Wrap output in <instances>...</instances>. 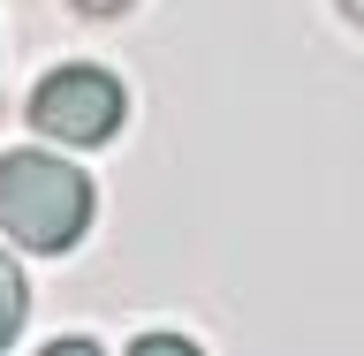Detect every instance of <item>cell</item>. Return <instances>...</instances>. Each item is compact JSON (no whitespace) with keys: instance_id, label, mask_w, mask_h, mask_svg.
<instances>
[{"instance_id":"3","label":"cell","mask_w":364,"mask_h":356,"mask_svg":"<svg viewBox=\"0 0 364 356\" xmlns=\"http://www.w3.org/2000/svg\"><path fill=\"white\" fill-rule=\"evenodd\" d=\"M23 311H31V288H23V266L8 258V243H0V349L23 334Z\"/></svg>"},{"instance_id":"2","label":"cell","mask_w":364,"mask_h":356,"mask_svg":"<svg viewBox=\"0 0 364 356\" xmlns=\"http://www.w3.org/2000/svg\"><path fill=\"white\" fill-rule=\"evenodd\" d=\"M122 122H129V91H122V76H107L91 61L53 68L31 91V129L53 136V144H107Z\"/></svg>"},{"instance_id":"5","label":"cell","mask_w":364,"mask_h":356,"mask_svg":"<svg viewBox=\"0 0 364 356\" xmlns=\"http://www.w3.org/2000/svg\"><path fill=\"white\" fill-rule=\"evenodd\" d=\"M334 8H341V16H349V23L364 31V0H334Z\"/></svg>"},{"instance_id":"1","label":"cell","mask_w":364,"mask_h":356,"mask_svg":"<svg viewBox=\"0 0 364 356\" xmlns=\"http://www.w3.org/2000/svg\"><path fill=\"white\" fill-rule=\"evenodd\" d=\"M99 190L84 167H68L61 152H0V235L16 250L61 258L84 243Z\"/></svg>"},{"instance_id":"4","label":"cell","mask_w":364,"mask_h":356,"mask_svg":"<svg viewBox=\"0 0 364 356\" xmlns=\"http://www.w3.org/2000/svg\"><path fill=\"white\" fill-rule=\"evenodd\" d=\"M68 8H76V16H99V23H107V16H129L136 0H68Z\"/></svg>"}]
</instances>
